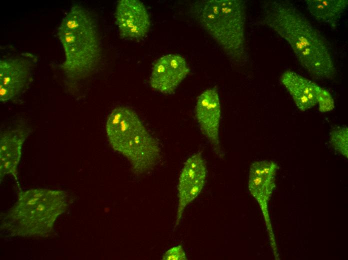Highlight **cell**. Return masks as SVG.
<instances>
[{
  "mask_svg": "<svg viewBox=\"0 0 348 260\" xmlns=\"http://www.w3.org/2000/svg\"><path fill=\"white\" fill-rule=\"evenodd\" d=\"M262 10V22L289 44L305 70L318 79L334 78L336 68L328 42L295 5L271 0Z\"/></svg>",
  "mask_w": 348,
  "mask_h": 260,
  "instance_id": "1",
  "label": "cell"
},
{
  "mask_svg": "<svg viewBox=\"0 0 348 260\" xmlns=\"http://www.w3.org/2000/svg\"><path fill=\"white\" fill-rule=\"evenodd\" d=\"M70 202L69 194L63 190L32 188L20 191L13 206L1 214L0 230L10 236L47 237Z\"/></svg>",
  "mask_w": 348,
  "mask_h": 260,
  "instance_id": "2",
  "label": "cell"
},
{
  "mask_svg": "<svg viewBox=\"0 0 348 260\" xmlns=\"http://www.w3.org/2000/svg\"><path fill=\"white\" fill-rule=\"evenodd\" d=\"M65 60L61 68L70 78H84L92 72L101 58V46L96 23L86 8L72 6L57 32Z\"/></svg>",
  "mask_w": 348,
  "mask_h": 260,
  "instance_id": "3",
  "label": "cell"
},
{
  "mask_svg": "<svg viewBox=\"0 0 348 260\" xmlns=\"http://www.w3.org/2000/svg\"><path fill=\"white\" fill-rule=\"evenodd\" d=\"M246 2L240 0H209L196 2L193 13L200 26L221 46L231 61L244 65L246 46Z\"/></svg>",
  "mask_w": 348,
  "mask_h": 260,
  "instance_id": "4",
  "label": "cell"
},
{
  "mask_svg": "<svg viewBox=\"0 0 348 260\" xmlns=\"http://www.w3.org/2000/svg\"><path fill=\"white\" fill-rule=\"evenodd\" d=\"M106 130L112 148L129 160L134 173L144 174L158 162L159 144L132 110L114 108L108 118Z\"/></svg>",
  "mask_w": 348,
  "mask_h": 260,
  "instance_id": "5",
  "label": "cell"
},
{
  "mask_svg": "<svg viewBox=\"0 0 348 260\" xmlns=\"http://www.w3.org/2000/svg\"><path fill=\"white\" fill-rule=\"evenodd\" d=\"M36 62L35 56L25 53L16 57L0 61V100H10L28 86L32 78V71Z\"/></svg>",
  "mask_w": 348,
  "mask_h": 260,
  "instance_id": "6",
  "label": "cell"
},
{
  "mask_svg": "<svg viewBox=\"0 0 348 260\" xmlns=\"http://www.w3.org/2000/svg\"><path fill=\"white\" fill-rule=\"evenodd\" d=\"M278 166L270 160H258L250 166L248 190L258 204L262 212L271 243L276 246L268 212V202L275 187V178Z\"/></svg>",
  "mask_w": 348,
  "mask_h": 260,
  "instance_id": "7",
  "label": "cell"
},
{
  "mask_svg": "<svg viewBox=\"0 0 348 260\" xmlns=\"http://www.w3.org/2000/svg\"><path fill=\"white\" fill-rule=\"evenodd\" d=\"M206 176V165L202 154L196 153L190 157L186 162L179 177L175 227L179 224L186 206L198 196L204 188Z\"/></svg>",
  "mask_w": 348,
  "mask_h": 260,
  "instance_id": "8",
  "label": "cell"
},
{
  "mask_svg": "<svg viewBox=\"0 0 348 260\" xmlns=\"http://www.w3.org/2000/svg\"><path fill=\"white\" fill-rule=\"evenodd\" d=\"M220 113L216 90L210 88L202 92L198 99L196 118L201 132L210 142L214 152L222 158V154L219 138Z\"/></svg>",
  "mask_w": 348,
  "mask_h": 260,
  "instance_id": "9",
  "label": "cell"
},
{
  "mask_svg": "<svg viewBox=\"0 0 348 260\" xmlns=\"http://www.w3.org/2000/svg\"><path fill=\"white\" fill-rule=\"evenodd\" d=\"M190 69L184 58L176 54H170L158 58L152 69L151 86L163 94L173 93L188 74Z\"/></svg>",
  "mask_w": 348,
  "mask_h": 260,
  "instance_id": "10",
  "label": "cell"
},
{
  "mask_svg": "<svg viewBox=\"0 0 348 260\" xmlns=\"http://www.w3.org/2000/svg\"><path fill=\"white\" fill-rule=\"evenodd\" d=\"M115 18L120 35L138 40L148 32L150 20L144 4L138 0H121L117 4Z\"/></svg>",
  "mask_w": 348,
  "mask_h": 260,
  "instance_id": "11",
  "label": "cell"
},
{
  "mask_svg": "<svg viewBox=\"0 0 348 260\" xmlns=\"http://www.w3.org/2000/svg\"><path fill=\"white\" fill-rule=\"evenodd\" d=\"M30 130L18 128L1 132L0 136V180L6 175H12L17 181V169L21 156L22 144Z\"/></svg>",
  "mask_w": 348,
  "mask_h": 260,
  "instance_id": "12",
  "label": "cell"
},
{
  "mask_svg": "<svg viewBox=\"0 0 348 260\" xmlns=\"http://www.w3.org/2000/svg\"><path fill=\"white\" fill-rule=\"evenodd\" d=\"M280 80L300 110H308L318 104L320 87L318 84L292 70L284 72Z\"/></svg>",
  "mask_w": 348,
  "mask_h": 260,
  "instance_id": "13",
  "label": "cell"
},
{
  "mask_svg": "<svg viewBox=\"0 0 348 260\" xmlns=\"http://www.w3.org/2000/svg\"><path fill=\"white\" fill-rule=\"evenodd\" d=\"M306 8L318 22L336 27L348 4V0H306Z\"/></svg>",
  "mask_w": 348,
  "mask_h": 260,
  "instance_id": "14",
  "label": "cell"
},
{
  "mask_svg": "<svg viewBox=\"0 0 348 260\" xmlns=\"http://www.w3.org/2000/svg\"><path fill=\"white\" fill-rule=\"evenodd\" d=\"M330 141L336 150L348 158V129L346 126L334 128L330 133Z\"/></svg>",
  "mask_w": 348,
  "mask_h": 260,
  "instance_id": "15",
  "label": "cell"
},
{
  "mask_svg": "<svg viewBox=\"0 0 348 260\" xmlns=\"http://www.w3.org/2000/svg\"><path fill=\"white\" fill-rule=\"evenodd\" d=\"M319 111L326 112L332 110L334 108V100L330 94L326 89L320 87L317 96Z\"/></svg>",
  "mask_w": 348,
  "mask_h": 260,
  "instance_id": "16",
  "label": "cell"
},
{
  "mask_svg": "<svg viewBox=\"0 0 348 260\" xmlns=\"http://www.w3.org/2000/svg\"><path fill=\"white\" fill-rule=\"evenodd\" d=\"M187 259L186 252L180 245L170 248L162 256V260H186Z\"/></svg>",
  "mask_w": 348,
  "mask_h": 260,
  "instance_id": "17",
  "label": "cell"
}]
</instances>
